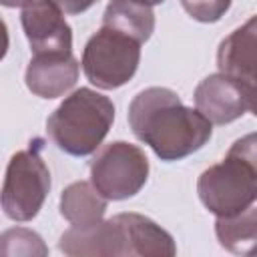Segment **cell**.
Wrapping results in <instances>:
<instances>
[{
	"label": "cell",
	"instance_id": "6",
	"mask_svg": "<svg viewBox=\"0 0 257 257\" xmlns=\"http://www.w3.org/2000/svg\"><path fill=\"white\" fill-rule=\"evenodd\" d=\"M147 179V155L126 141L104 145L90 163V183L106 201H122L137 195Z\"/></svg>",
	"mask_w": 257,
	"mask_h": 257
},
{
	"label": "cell",
	"instance_id": "5",
	"mask_svg": "<svg viewBox=\"0 0 257 257\" xmlns=\"http://www.w3.org/2000/svg\"><path fill=\"white\" fill-rule=\"evenodd\" d=\"M139 62L141 42L108 26L96 30L82 52V70L86 78L102 90L126 84L135 76Z\"/></svg>",
	"mask_w": 257,
	"mask_h": 257
},
{
	"label": "cell",
	"instance_id": "10",
	"mask_svg": "<svg viewBox=\"0 0 257 257\" xmlns=\"http://www.w3.org/2000/svg\"><path fill=\"white\" fill-rule=\"evenodd\" d=\"M78 72L80 64L72 52H42L32 56L24 80L32 94L58 98L76 84Z\"/></svg>",
	"mask_w": 257,
	"mask_h": 257
},
{
	"label": "cell",
	"instance_id": "9",
	"mask_svg": "<svg viewBox=\"0 0 257 257\" xmlns=\"http://www.w3.org/2000/svg\"><path fill=\"white\" fill-rule=\"evenodd\" d=\"M20 20L34 54L72 52V28L52 0H32L22 8Z\"/></svg>",
	"mask_w": 257,
	"mask_h": 257
},
{
	"label": "cell",
	"instance_id": "8",
	"mask_svg": "<svg viewBox=\"0 0 257 257\" xmlns=\"http://www.w3.org/2000/svg\"><path fill=\"white\" fill-rule=\"evenodd\" d=\"M58 249L70 257H112L128 255L126 229L120 215L92 225H72L60 235Z\"/></svg>",
	"mask_w": 257,
	"mask_h": 257
},
{
	"label": "cell",
	"instance_id": "7",
	"mask_svg": "<svg viewBox=\"0 0 257 257\" xmlns=\"http://www.w3.org/2000/svg\"><path fill=\"white\" fill-rule=\"evenodd\" d=\"M255 90L217 72L197 84L195 106L211 124H227L255 110Z\"/></svg>",
	"mask_w": 257,
	"mask_h": 257
},
{
	"label": "cell",
	"instance_id": "12",
	"mask_svg": "<svg viewBox=\"0 0 257 257\" xmlns=\"http://www.w3.org/2000/svg\"><path fill=\"white\" fill-rule=\"evenodd\" d=\"M126 229L128 255L139 257H173L177 245L161 225L139 213H118Z\"/></svg>",
	"mask_w": 257,
	"mask_h": 257
},
{
	"label": "cell",
	"instance_id": "21",
	"mask_svg": "<svg viewBox=\"0 0 257 257\" xmlns=\"http://www.w3.org/2000/svg\"><path fill=\"white\" fill-rule=\"evenodd\" d=\"M133 2H141V4H147V6H155V4H161L165 0H133Z\"/></svg>",
	"mask_w": 257,
	"mask_h": 257
},
{
	"label": "cell",
	"instance_id": "18",
	"mask_svg": "<svg viewBox=\"0 0 257 257\" xmlns=\"http://www.w3.org/2000/svg\"><path fill=\"white\" fill-rule=\"evenodd\" d=\"M64 14H80L84 10H88L90 6H94L98 0H52Z\"/></svg>",
	"mask_w": 257,
	"mask_h": 257
},
{
	"label": "cell",
	"instance_id": "19",
	"mask_svg": "<svg viewBox=\"0 0 257 257\" xmlns=\"http://www.w3.org/2000/svg\"><path fill=\"white\" fill-rule=\"evenodd\" d=\"M8 44H10V38H8V28H6L4 20L0 18V60L6 56V52H8Z\"/></svg>",
	"mask_w": 257,
	"mask_h": 257
},
{
	"label": "cell",
	"instance_id": "4",
	"mask_svg": "<svg viewBox=\"0 0 257 257\" xmlns=\"http://www.w3.org/2000/svg\"><path fill=\"white\" fill-rule=\"evenodd\" d=\"M50 191V171L40 155V141L10 157L2 191L0 207L12 221H30L38 215Z\"/></svg>",
	"mask_w": 257,
	"mask_h": 257
},
{
	"label": "cell",
	"instance_id": "17",
	"mask_svg": "<svg viewBox=\"0 0 257 257\" xmlns=\"http://www.w3.org/2000/svg\"><path fill=\"white\" fill-rule=\"evenodd\" d=\"M185 12L199 22H217L231 8V0H181Z\"/></svg>",
	"mask_w": 257,
	"mask_h": 257
},
{
	"label": "cell",
	"instance_id": "15",
	"mask_svg": "<svg viewBox=\"0 0 257 257\" xmlns=\"http://www.w3.org/2000/svg\"><path fill=\"white\" fill-rule=\"evenodd\" d=\"M215 233L221 243L231 253L249 255L255 249L257 243V211L255 205L247 207L241 213L229 215V217H217L215 221Z\"/></svg>",
	"mask_w": 257,
	"mask_h": 257
},
{
	"label": "cell",
	"instance_id": "11",
	"mask_svg": "<svg viewBox=\"0 0 257 257\" xmlns=\"http://www.w3.org/2000/svg\"><path fill=\"white\" fill-rule=\"evenodd\" d=\"M255 32H257V22L255 16H251L243 26L235 28L227 38H223L217 50V66L221 74L257 92Z\"/></svg>",
	"mask_w": 257,
	"mask_h": 257
},
{
	"label": "cell",
	"instance_id": "14",
	"mask_svg": "<svg viewBox=\"0 0 257 257\" xmlns=\"http://www.w3.org/2000/svg\"><path fill=\"white\" fill-rule=\"evenodd\" d=\"M102 26L128 34L141 44L147 42L155 30V12L151 6L133 0H110L102 14Z\"/></svg>",
	"mask_w": 257,
	"mask_h": 257
},
{
	"label": "cell",
	"instance_id": "20",
	"mask_svg": "<svg viewBox=\"0 0 257 257\" xmlns=\"http://www.w3.org/2000/svg\"><path fill=\"white\" fill-rule=\"evenodd\" d=\"M32 0H0V6H6V8H24Z\"/></svg>",
	"mask_w": 257,
	"mask_h": 257
},
{
	"label": "cell",
	"instance_id": "1",
	"mask_svg": "<svg viewBox=\"0 0 257 257\" xmlns=\"http://www.w3.org/2000/svg\"><path fill=\"white\" fill-rule=\"evenodd\" d=\"M128 124L161 161H181L203 149L213 135V124L167 86L141 90L128 104Z\"/></svg>",
	"mask_w": 257,
	"mask_h": 257
},
{
	"label": "cell",
	"instance_id": "3",
	"mask_svg": "<svg viewBox=\"0 0 257 257\" xmlns=\"http://www.w3.org/2000/svg\"><path fill=\"white\" fill-rule=\"evenodd\" d=\"M112 120V100L92 88L82 86L56 106L46 120V131L60 151L72 157H86L102 145Z\"/></svg>",
	"mask_w": 257,
	"mask_h": 257
},
{
	"label": "cell",
	"instance_id": "2",
	"mask_svg": "<svg viewBox=\"0 0 257 257\" xmlns=\"http://www.w3.org/2000/svg\"><path fill=\"white\" fill-rule=\"evenodd\" d=\"M197 193L205 209L215 217L241 213L255 203L257 155L253 133L235 141L223 161L199 175Z\"/></svg>",
	"mask_w": 257,
	"mask_h": 257
},
{
	"label": "cell",
	"instance_id": "13",
	"mask_svg": "<svg viewBox=\"0 0 257 257\" xmlns=\"http://www.w3.org/2000/svg\"><path fill=\"white\" fill-rule=\"evenodd\" d=\"M106 199L94 189L92 183H70L60 195V215L70 225H92L104 217Z\"/></svg>",
	"mask_w": 257,
	"mask_h": 257
},
{
	"label": "cell",
	"instance_id": "16",
	"mask_svg": "<svg viewBox=\"0 0 257 257\" xmlns=\"http://www.w3.org/2000/svg\"><path fill=\"white\" fill-rule=\"evenodd\" d=\"M44 257L48 255V247L44 245L42 237L26 227H12L0 233V257Z\"/></svg>",
	"mask_w": 257,
	"mask_h": 257
}]
</instances>
